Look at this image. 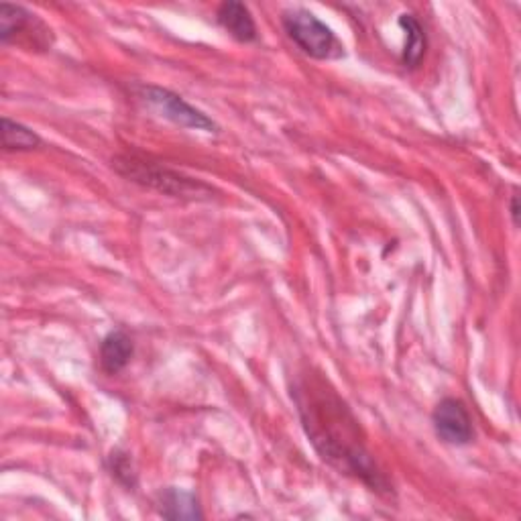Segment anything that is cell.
<instances>
[{"instance_id": "cell-12", "label": "cell", "mask_w": 521, "mask_h": 521, "mask_svg": "<svg viewBox=\"0 0 521 521\" xmlns=\"http://www.w3.org/2000/svg\"><path fill=\"white\" fill-rule=\"evenodd\" d=\"M110 469H112V475H117V479L129 487L135 485V473H133V467H131V458L129 454H123V452H112L110 456Z\"/></svg>"}, {"instance_id": "cell-8", "label": "cell", "mask_w": 521, "mask_h": 521, "mask_svg": "<svg viewBox=\"0 0 521 521\" xmlns=\"http://www.w3.org/2000/svg\"><path fill=\"white\" fill-rule=\"evenodd\" d=\"M135 344L125 330H112L100 344V367L106 375H119L133 359Z\"/></svg>"}, {"instance_id": "cell-11", "label": "cell", "mask_w": 521, "mask_h": 521, "mask_svg": "<svg viewBox=\"0 0 521 521\" xmlns=\"http://www.w3.org/2000/svg\"><path fill=\"white\" fill-rule=\"evenodd\" d=\"M41 145H43V141L33 129H29L9 117L3 119V149L5 151H33V149H39Z\"/></svg>"}, {"instance_id": "cell-6", "label": "cell", "mask_w": 521, "mask_h": 521, "mask_svg": "<svg viewBox=\"0 0 521 521\" xmlns=\"http://www.w3.org/2000/svg\"><path fill=\"white\" fill-rule=\"evenodd\" d=\"M436 436L452 446H467L475 440L473 418L467 405L456 397H444L432 412Z\"/></svg>"}, {"instance_id": "cell-4", "label": "cell", "mask_w": 521, "mask_h": 521, "mask_svg": "<svg viewBox=\"0 0 521 521\" xmlns=\"http://www.w3.org/2000/svg\"><path fill=\"white\" fill-rule=\"evenodd\" d=\"M135 96L149 110L157 112L159 117H163L165 121H171L173 125L184 127V129L204 131V133L218 131V125L208 117V114H204L202 110H198L196 106L186 102L180 94L171 92L167 88L143 84V86L135 88Z\"/></svg>"}, {"instance_id": "cell-1", "label": "cell", "mask_w": 521, "mask_h": 521, "mask_svg": "<svg viewBox=\"0 0 521 521\" xmlns=\"http://www.w3.org/2000/svg\"><path fill=\"white\" fill-rule=\"evenodd\" d=\"M292 397L302 426L324 462L379 495L393 493L391 481L367 446L361 422L320 371L308 369L298 375Z\"/></svg>"}, {"instance_id": "cell-7", "label": "cell", "mask_w": 521, "mask_h": 521, "mask_svg": "<svg viewBox=\"0 0 521 521\" xmlns=\"http://www.w3.org/2000/svg\"><path fill=\"white\" fill-rule=\"evenodd\" d=\"M216 21L230 37L237 39L239 43L257 41L255 19H253L249 7H245L243 3H237V0L222 3L216 11Z\"/></svg>"}, {"instance_id": "cell-13", "label": "cell", "mask_w": 521, "mask_h": 521, "mask_svg": "<svg viewBox=\"0 0 521 521\" xmlns=\"http://www.w3.org/2000/svg\"><path fill=\"white\" fill-rule=\"evenodd\" d=\"M509 212H511L513 226H519V196H517V192H513V196H511V202H509Z\"/></svg>"}, {"instance_id": "cell-9", "label": "cell", "mask_w": 521, "mask_h": 521, "mask_svg": "<svg viewBox=\"0 0 521 521\" xmlns=\"http://www.w3.org/2000/svg\"><path fill=\"white\" fill-rule=\"evenodd\" d=\"M157 505H159V513L165 519L196 521V519L204 517L196 495L190 491H184V489L169 487V489L161 491Z\"/></svg>"}, {"instance_id": "cell-10", "label": "cell", "mask_w": 521, "mask_h": 521, "mask_svg": "<svg viewBox=\"0 0 521 521\" xmlns=\"http://www.w3.org/2000/svg\"><path fill=\"white\" fill-rule=\"evenodd\" d=\"M399 27L405 33V47H403L401 62H403L405 68L416 70L426 57V49H428L426 31H424L422 23L410 13H405V15L399 17Z\"/></svg>"}, {"instance_id": "cell-5", "label": "cell", "mask_w": 521, "mask_h": 521, "mask_svg": "<svg viewBox=\"0 0 521 521\" xmlns=\"http://www.w3.org/2000/svg\"><path fill=\"white\" fill-rule=\"evenodd\" d=\"M0 41L5 45L19 43L35 51H47L53 45V31L25 7L0 3Z\"/></svg>"}, {"instance_id": "cell-3", "label": "cell", "mask_w": 521, "mask_h": 521, "mask_svg": "<svg viewBox=\"0 0 521 521\" xmlns=\"http://www.w3.org/2000/svg\"><path fill=\"white\" fill-rule=\"evenodd\" d=\"M281 23L287 37L300 47V51L314 57V60L332 62L344 57V45L340 43L336 33L314 13L306 9L285 11Z\"/></svg>"}, {"instance_id": "cell-2", "label": "cell", "mask_w": 521, "mask_h": 521, "mask_svg": "<svg viewBox=\"0 0 521 521\" xmlns=\"http://www.w3.org/2000/svg\"><path fill=\"white\" fill-rule=\"evenodd\" d=\"M112 167L119 176L127 178L129 182L171 198L206 200L214 192V188H210L208 184L184 176V173L171 169L159 161H153L149 157H143L139 153L117 155L112 159Z\"/></svg>"}]
</instances>
